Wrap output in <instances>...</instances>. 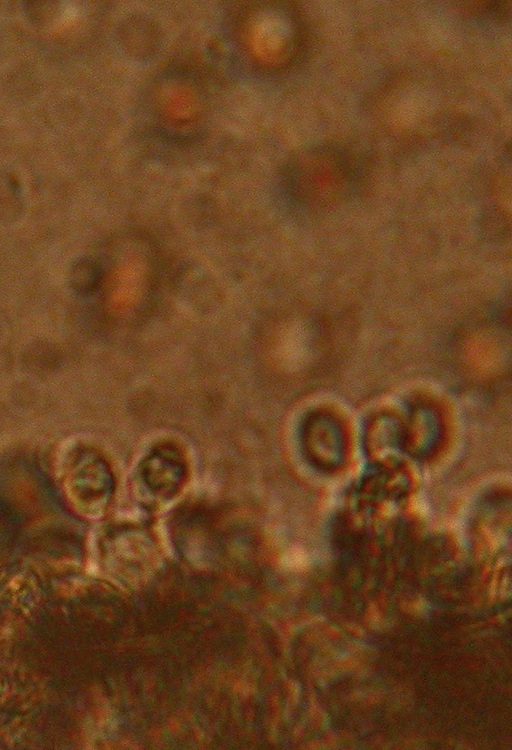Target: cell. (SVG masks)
Instances as JSON below:
<instances>
[{
    "label": "cell",
    "mask_w": 512,
    "mask_h": 750,
    "mask_svg": "<svg viewBox=\"0 0 512 750\" xmlns=\"http://www.w3.org/2000/svg\"><path fill=\"white\" fill-rule=\"evenodd\" d=\"M238 31L249 56L269 69L291 63L303 42V27L296 10L282 3L247 9Z\"/></svg>",
    "instance_id": "obj_1"
},
{
    "label": "cell",
    "mask_w": 512,
    "mask_h": 750,
    "mask_svg": "<svg viewBox=\"0 0 512 750\" xmlns=\"http://www.w3.org/2000/svg\"><path fill=\"white\" fill-rule=\"evenodd\" d=\"M187 476L184 452L173 443H161L139 461L134 472V492L140 503L154 507L165 505L182 491Z\"/></svg>",
    "instance_id": "obj_2"
}]
</instances>
